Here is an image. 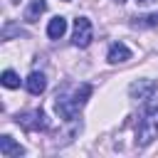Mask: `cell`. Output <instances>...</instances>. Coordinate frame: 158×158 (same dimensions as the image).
<instances>
[{
  "mask_svg": "<svg viewBox=\"0 0 158 158\" xmlns=\"http://www.w3.org/2000/svg\"><path fill=\"white\" fill-rule=\"evenodd\" d=\"M91 84H77V86H64L54 96V109L64 121H74L77 114L84 109L86 99L91 96Z\"/></svg>",
  "mask_w": 158,
  "mask_h": 158,
  "instance_id": "1",
  "label": "cell"
},
{
  "mask_svg": "<svg viewBox=\"0 0 158 158\" xmlns=\"http://www.w3.org/2000/svg\"><path fill=\"white\" fill-rule=\"evenodd\" d=\"M156 138H158V106H148L136 126V146L146 148Z\"/></svg>",
  "mask_w": 158,
  "mask_h": 158,
  "instance_id": "2",
  "label": "cell"
},
{
  "mask_svg": "<svg viewBox=\"0 0 158 158\" xmlns=\"http://www.w3.org/2000/svg\"><path fill=\"white\" fill-rule=\"evenodd\" d=\"M25 131H44L47 126H49V121H47V116H44V111L42 109H32V111H22V114H17V118H15Z\"/></svg>",
  "mask_w": 158,
  "mask_h": 158,
  "instance_id": "3",
  "label": "cell"
},
{
  "mask_svg": "<svg viewBox=\"0 0 158 158\" xmlns=\"http://www.w3.org/2000/svg\"><path fill=\"white\" fill-rule=\"evenodd\" d=\"M94 40V27L89 22V17H77L74 20V35H72V44L74 47H89Z\"/></svg>",
  "mask_w": 158,
  "mask_h": 158,
  "instance_id": "4",
  "label": "cell"
},
{
  "mask_svg": "<svg viewBox=\"0 0 158 158\" xmlns=\"http://www.w3.org/2000/svg\"><path fill=\"white\" fill-rule=\"evenodd\" d=\"M156 91H158V81L156 79H136L128 86V96L133 101H148V99H153Z\"/></svg>",
  "mask_w": 158,
  "mask_h": 158,
  "instance_id": "5",
  "label": "cell"
},
{
  "mask_svg": "<svg viewBox=\"0 0 158 158\" xmlns=\"http://www.w3.org/2000/svg\"><path fill=\"white\" fill-rule=\"evenodd\" d=\"M0 156L2 158H20V156H25V148L12 138V136H0Z\"/></svg>",
  "mask_w": 158,
  "mask_h": 158,
  "instance_id": "6",
  "label": "cell"
},
{
  "mask_svg": "<svg viewBox=\"0 0 158 158\" xmlns=\"http://www.w3.org/2000/svg\"><path fill=\"white\" fill-rule=\"evenodd\" d=\"M106 59H109L111 64H123V62H128V59H131V49H128L123 42H114V44L109 47Z\"/></svg>",
  "mask_w": 158,
  "mask_h": 158,
  "instance_id": "7",
  "label": "cell"
},
{
  "mask_svg": "<svg viewBox=\"0 0 158 158\" xmlns=\"http://www.w3.org/2000/svg\"><path fill=\"white\" fill-rule=\"evenodd\" d=\"M25 86H27V91H30V94L40 96V94L47 89V79H44V74H42V72H32V74L25 79Z\"/></svg>",
  "mask_w": 158,
  "mask_h": 158,
  "instance_id": "8",
  "label": "cell"
},
{
  "mask_svg": "<svg viewBox=\"0 0 158 158\" xmlns=\"http://www.w3.org/2000/svg\"><path fill=\"white\" fill-rule=\"evenodd\" d=\"M64 32H67V20H64L62 15L52 17L49 25H47V37H49V40H59Z\"/></svg>",
  "mask_w": 158,
  "mask_h": 158,
  "instance_id": "9",
  "label": "cell"
},
{
  "mask_svg": "<svg viewBox=\"0 0 158 158\" xmlns=\"http://www.w3.org/2000/svg\"><path fill=\"white\" fill-rule=\"evenodd\" d=\"M44 10H47V2L44 0H30V5L25 10V22H37Z\"/></svg>",
  "mask_w": 158,
  "mask_h": 158,
  "instance_id": "10",
  "label": "cell"
},
{
  "mask_svg": "<svg viewBox=\"0 0 158 158\" xmlns=\"http://www.w3.org/2000/svg\"><path fill=\"white\" fill-rule=\"evenodd\" d=\"M0 81H2V86H7V89H17V86H20V77H17L12 69H5L2 77H0Z\"/></svg>",
  "mask_w": 158,
  "mask_h": 158,
  "instance_id": "11",
  "label": "cell"
},
{
  "mask_svg": "<svg viewBox=\"0 0 158 158\" xmlns=\"http://www.w3.org/2000/svg\"><path fill=\"white\" fill-rule=\"evenodd\" d=\"M131 25H133V27H153V25H158V12H153V15H143V17H133Z\"/></svg>",
  "mask_w": 158,
  "mask_h": 158,
  "instance_id": "12",
  "label": "cell"
},
{
  "mask_svg": "<svg viewBox=\"0 0 158 158\" xmlns=\"http://www.w3.org/2000/svg\"><path fill=\"white\" fill-rule=\"evenodd\" d=\"M136 2H141V5H146V2H153V0H136Z\"/></svg>",
  "mask_w": 158,
  "mask_h": 158,
  "instance_id": "13",
  "label": "cell"
},
{
  "mask_svg": "<svg viewBox=\"0 0 158 158\" xmlns=\"http://www.w3.org/2000/svg\"><path fill=\"white\" fill-rule=\"evenodd\" d=\"M116 2H123V0H116Z\"/></svg>",
  "mask_w": 158,
  "mask_h": 158,
  "instance_id": "14",
  "label": "cell"
},
{
  "mask_svg": "<svg viewBox=\"0 0 158 158\" xmlns=\"http://www.w3.org/2000/svg\"><path fill=\"white\" fill-rule=\"evenodd\" d=\"M64 2H69V0H64Z\"/></svg>",
  "mask_w": 158,
  "mask_h": 158,
  "instance_id": "15",
  "label": "cell"
}]
</instances>
